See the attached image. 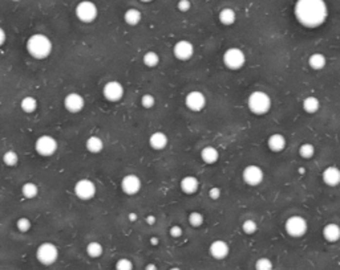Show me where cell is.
I'll list each match as a JSON object with an SVG mask.
<instances>
[{
    "instance_id": "cell-22",
    "label": "cell",
    "mask_w": 340,
    "mask_h": 270,
    "mask_svg": "<svg viewBox=\"0 0 340 270\" xmlns=\"http://www.w3.org/2000/svg\"><path fill=\"white\" fill-rule=\"evenodd\" d=\"M201 159L206 164L217 163L219 159V151L213 146H205L204 149L201 150Z\"/></svg>"
},
{
    "instance_id": "cell-1",
    "label": "cell",
    "mask_w": 340,
    "mask_h": 270,
    "mask_svg": "<svg viewBox=\"0 0 340 270\" xmlns=\"http://www.w3.org/2000/svg\"><path fill=\"white\" fill-rule=\"evenodd\" d=\"M295 17L306 28H318L326 23L328 7L324 0H297L294 7Z\"/></svg>"
},
{
    "instance_id": "cell-16",
    "label": "cell",
    "mask_w": 340,
    "mask_h": 270,
    "mask_svg": "<svg viewBox=\"0 0 340 270\" xmlns=\"http://www.w3.org/2000/svg\"><path fill=\"white\" fill-rule=\"evenodd\" d=\"M209 253L214 260H225L230 253V246L224 240H215L210 244Z\"/></svg>"
},
{
    "instance_id": "cell-40",
    "label": "cell",
    "mask_w": 340,
    "mask_h": 270,
    "mask_svg": "<svg viewBox=\"0 0 340 270\" xmlns=\"http://www.w3.org/2000/svg\"><path fill=\"white\" fill-rule=\"evenodd\" d=\"M177 8L181 11V12H188V11L191 8V1L190 0H180L177 3Z\"/></svg>"
},
{
    "instance_id": "cell-32",
    "label": "cell",
    "mask_w": 340,
    "mask_h": 270,
    "mask_svg": "<svg viewBox=\"0 0 340 270\" xmlns=\"http://www.w3.org/2000/svg\"><path fill=\"white\" fill-rule=\"evenodd\" d=\"M3 162H4L7 167H15L16 164L19 163V154L14 150H10L3 155Z\"/></svg>"
},
{
    "instance_id": "cell-25",
    "label": "cell",
    "mask_w": 340,
    "mask_h": 270,
    "mask_svg": "<svg viewBox=\"0 0 340 270\" xmlns=\"http://www.w3.org/2000/svg\"><path fill=\"white\" fill-rule=\"evenodd\" d=\"M327 65V58L323 53H312L308 57V67L311 68L312 70H321L324 69Z\"/></svg>"
},
{
    "instance_id": "cell-46",
    "label": "cell",
    "mask_w": 340,
    "mask_h": 270,
    "mask_svg": "<svg viewBox=\"0 0 340 270\" xmlns=\"http://www.w3.org/2000/svg\"><path fill=\"white\" fill-rule=\"evenodd\" d=\"M145 270H158V268H157L156 264H148V265L145 266Z\"/></svg>"
},
{
    "instance_id": "cell-23",
    "label": "cell",
    "mask_w": 340,
    "mask_h": 270,
    "mask_svg": "<svg viewBox=\"0 0 340 270\" xmlns=\"http://www.w3.org/2000/svg\"><path fill=\"white\" fill-rule=\"evenodd\" d=\"M85 146H87V150L91 154H100L104 150V140L97 135H92L87 139Z\"/></svg>"
},
{
    "instance_id": "cell-26",
    "label": "cell",
    "mask_w": 340,
    "mask_h": 270,
    "mask_svg": "<svg viewBox=\"0 0 340 270\" xmlns=\"http://www.w3.org/2000/svg\"><path fill=\"white\" fill-rule=\"evenodd\" d=\"M218 20L221 24L231 25L234 24V23H235V20H237V14H235V11H234L233 8H228V7H226V8H224V10L219 11Z\"/></svg>"
},
{
    "instance_id": "cell-7",
    "label": "cell",
    "mask_w": 340,
    "mask_h": 270,
    "mask_svg": "<svg viewBox=\"0 0 340 270\" xmlns=\"http://www.w3.org/2000/svg\"><path fill=\"white\" fill-rule=\"evenodd\" d=\"M75 15L80 21H83L85 24L88 23H92L96 20L98 15V8L97 5L94 4L91 0H83L80 1L76 8H75Z\"/></svg>"
},
{
    "instance_id": "cell-41",
    "label": "cell",
    "mask_w": 340,
    "mask_h": 270,
    "mask_svg": "<svg viewBox=\"0 0 340 270\" xmlns=\"http://www.w3.org/2000/svg\"><path fill=\"white\" fill-rule=\"evenodd\" d=\"M169 233L173 238H180V237L182 236L184 231H182V228H181L180 225H173V227H170Z\"/></svg>"
},
{
    "instance_id": "cell-9",
    "label": "cell",
    "mask_w": 340,
    "mask_h": 270,
    "mask_svg": "<svg viewBox=\"0 0 340 270\" xmlns=\"http://www.w3.org/2000/svg\"><path fill=\"white\" fill-rule=\"evenodd\" d=\"M73 192L77 196L80 200L83 202H88V200H92L94 196H96V184L93 183L91 179H80L77 180V183L75 184V188H73Z\"/></svg>"
},
{
    "instance_id": "cell-37",
    "label": "cell",
    "mask_w": 340,
    "mask_h": 270,
    "mask_svg": "<svg viewBox=\"0 0 340 270\" xmlns=\"http://www.w3.org/2000/svg\"><path fill=\"white\" fill-rule=\"evenodd\" d=\"M242 231L246 233V235H254L255 232L258 231L257 222L254 221L253 219H247L242 222Z\"/></svg>"
},
{
    "instance_id": "cell-48",
    "label": "cell",
    "mask_w": 340,
    "mask_h": 270,
    "mask_svg": "<svg viewBox=\"0 0 340 270\" xmlns=\"http://www.w3.org/2000/svg\"><path fill=\"white\" fill-rule=\"evenodd\" d=\"M142 3H151V1H153V0H141Z\"/></svg>"
},
{
    "instance_id": "cell-27",
    "label": "cell",
    "mask_w": 340,
    "mask_h": 270,
    "mask_svg": "<svg viewBox=\"0 0 340 270\" xmlns=\"http://www.w3.org/2000/svg\"><path fill=\"white\" fill-rule=\"evenodd\" d=\"M302 106H303V110L306 111L307 114H315V113H318L319 109H321V101H319L316 97L310 96L307 97V98H304Z\"/></svg>"
},
{
    "instance_id": "cell-31",
    "label": "cell",
    "mask_w": 340,
    "mask_h": 270,
    "mask_svg": "<svg viewBox=\"0 0 340 270\" xmlns=\"http://www.w3.org/2000/svg\"><path fill=\"white\" fill-rule=\"evenodd\" d=\"M142 63L148 68H156L157 65L160 64V56H158V53L154 52V51H149V52H146V53L144 54Z\"/></svg>"
},
{
    "instance_id": "cell-3",
    "label": "cell",
    "mask_w": 340,
    "mask_h": 270,
    "mask_svg": "<svg viewBox=\"0 0 340 270\" xmlns=\"http://www.w3.org/2000/svg\"><path fill=\"white\" fill-rule=\"evenodd\" d=\"M247 107L255 116H264L271 109V98L263 90H254L247 98Z\"/></svg>"
},
{
    "instance_id": "cell-39",
    "label": "cell",
    "mask_w": 340,
    "mask_h": 270,
    "mask_svg": "<svg viewBox=\"0 0 340 270\" xmlns=\"http://www.w3.org/2000/svg\"><path fill=\"white\" fill-rule=\"evenodd\" d=\"M114 268H116V270H133L134 266H133L132 260H129L127 257H122L120 260H117Z\"/></svg>"
},
{
    "instance_id": "cell-6",
    "label": "cell",
    "mask_w": 340,
    "mask_h": 270,
    "mask_svg": "<svg viewBox=\"0 0 340 270\" xmlns=\"http://www.w3.org/2000/svg\"><path fill=\"white\" fill-rule=\"evenodd\" d=\"M225 67L230 70H239L246 64V54L241 48H228L224 53Z\"/></svg>"
},
{
    "instance_id": "cell-35",
    "label": "cell",
    "mask_w": 340,
    "mask_h": 270,
    "mask_svg": "<svg viewBox=\"0 0 340 270\" xmlns=\"http://www.w3.org/2000/svg\"><path fill=\"white\" fill-rule=\"evenodd\" d=\"M255 270H274V264L267 257H261L255 261Z\"/></svg>"
},
{
    "instance_id": "cell-20",
    "label": "cell",
    "mask_w": 340,
    "mask_h": 270,
    "mask_svg": "<svg viewBox=\"0 0 340 270\" xmlns=\"http://www.w3.org/2000/svg\"><path fill=\"white\" fill-rule=\"evenodd\" d=\"M168 143H169V138L162 131H156L149 136V145H151V149L157 150V151L166 149Z\"/></svg>"
},
{
    "instance_id": "cell-10",
    "label": "cell",
    "mask_w": 340,
    "mask_h": 270,
    "mask_svg": "<svg viewBox=\"0 0 340 270\" xmlns=\"http://www.w3.org/2000/svg\"><path fill=\"white\" fill-rule=\"evenodd\" d=\"M242 179L243 182L250 187H257L263 182L264 172L257 164H248L247 167H245V169H243Z\"/></svg>"
},
{
    "instance_id": "cell-18",
    "label": "cell",
    "mask_w": 340,
    "mask_h": 270,
    "mask_svg": "<svg viewBox=\"0 0 340 270\" xmlns=\"http://www.w3.org/2000/svg\"><path fill=\"white\" fill-rule=\"evenodd\" d=\"M287 139L286 136L281 133H274L267 138V147L272 152H281L286 149Z\"/></svg>"
},
{
    "instance_id": "cell-11",
    "label": "cell",
    "mask_w": 340,
    "mask_h": 270,
    "mask_svg": "<svg viewBox=\"0 0 340 270\" xmlns=\"http://www.w3.org/2000/svg\"><path fill=\"white\" fill-rule=\"evenodd\" d=\"M124 93H125V89L122 86V84L116 80L108 81L102 87V96L109 102H118L124 97Z\"/></svg>"
},
{
    "instance_id": "cell-21",
    "label": "cell",
    "mask_w": 340,
    "mask_h": 270,
    "mask_svg": "<svg viewBox=\"0 0 340 270\" xmlns=\"http://www.w3.org/2000/svg\"><path fill=\"white\" fill-rule=\"evenodd\" d=\"M323 237L328 242H338L340 240V225L330 222L323 228Z\"/></svg>"
},
{
    "instance_id": "cell-42",
    "label": "cell",
    "mask_w": 340,
    "mask_h": 270,
    "mask_svg": "<svg viewBox=\"0 0 340 270\" xmlns=\"http://www.w3.org/2000/svg\"><path fill=\"white\" fill-rule=\"evenodd\" d=\"M221 193H222V191H221L219 187H213V188L209 189V198L211 200H218L221 198Z\"/></svg>"
},
{
    "instance_id": "cell-2",
    "label": "cell",
    "mask_w": 340,
    "mask_h": 270,
    "mask_svg": "<svg viewBox=\"0 0 340 270\" xmlns=\"http://www.w3.org/2000/svg\"><path fill=\"white\" fill-rule=\"evenodd\" d=\"M25 48H27V52L32 58L44 60L52 53L54 44H52L48 36H45L43 34H35L31 37H28L27 43H25Z\"/></svg>"
},
{
    "instance_id": "cell-43",
    "label": "cell",
    "mask_w": 340,
    "mask_h": 270,
    "mask_svg": "<svg viewBox=\"0 0 340 270\" xmlns=\"http://www.w3.org/2000/svg\"><path fill=\"white\" fill-rule=\"evenodd\" d=\"M145 221L148 222L149 225H153V224H154V222L157 221V217L154 216V215H149V216H146Z\"/></svg>"
},
{
    "instance_id": "cell-5",
    "label": "cell",
    "mask_w": 340,
    "mask_h": 270,
    "mask_svg": "<svg viewBox=\"0 0 340 270\" xmlns=\"http://www.w3.org/2000/svg\"><path fill=\"white\" fill-rule=\"evenodd\" d=\"M36 258L41 265H54L58 258L57 246L52 242H43L36 249Z\"/></svg>"
},
{
    "instance_id": "cell-15",
    "label": "cell",
    "mask_w": 340,
    "mask_h": 270,
    "mask_svg": "<svg viewBox=\"0 0 340 270\" xmlns=\"http://www.w3.org/2000/svg\"><path fill=\"white\" fill-rule=\"evenodd\" d=\"M141 186V179L138 178L136 174H127L121 179L122 192L125 195H129V196H133V195L140 192Z\"/></svg>"
},
{
    "instance_id": "cell-33",
    "label": "cell",
    "mask_w": 340,
    "mask_h": 270,
    "mask_svg": "<svg viewBox=\"0 0 340 270\" xmlns=\"http://www.w3.org/2000/svg\"><path fill=\"white\" fill-rule=\"evenodd\" d=\"M299 155L303 159H311L312 156L315 155V147L311 143H303L299 147Z\"/></svg>"
},
{
    "instance_id": "cell-17",
    "label": "cell",
    "mask_w": 340,
    "mask_h": 270,
    "mask_svg": "<svg viewBox=\"0 0 340 270\" xmlns=\"http://www.w3.org/2000/svg\"><path fill=\"white\" fill-rule=\"evenodd\" d=\"M321 179L323 183L328 187H338L340 184V169L335 166H328L327 169H323Z\"/></svg>"
},
{
    "instance_id": "cell-44",
    "label": "cell",
    "mask_w": 340,
    "mask_h": 270,
    "mask_svg": "<svg viewBox=\"0 0 340 270\" xmlns=\"http://www.w3.org/2000/svg\"><path fill=\"white\" fill-rule=\"evenodd\" d=\"M5 43V31L4 28H0V45H4Z\"/></svg>"
},
{
    "instance_id": "cell-50",
    "label": "cell",
    "mask_w": 340,
    "mask_h": 270,
    "mask_svg": "<svg viewBox=\"0 0 340 270\" xmlns=\"http://www.w3.org/2000/svg\"><path fill=\"white\" fill-rule=\"evenodd\" d=\"M14 1H19V0H14Z\"/></svg>"
},
{
    "instance_id": "cell-28",
    "label": "cell",
    "mask_w": 340,
    "mask_h": 270,
    "mask_svg": "<svg viewBox=\"0 0 340 270\" xmlns=\"http://www.w3.org/2000/svg\"><path fill=\"white\" fill-rule=\"evenodd\" d=\"M20 107H21V110L24 111L25 114H32L38 109V100L35 97L31 96L24 97L21 100V102H20Z\"/></svg>"
},
{
    "instance_id": "cell-8",
    "label": "cell",
    "mask_w": 340,
    "mask_h": 270,
    "mask_svg": "<svg viewBox=\"0 0 340 270\" xmlns=\"http://www.w3.org/2000/svg\"><path fill=\"white\" fill-rule=\"evenodd\" d=\"M57 140L55 139L54 136H51V135H41V136H39V138L36 139V142H35V150H36V152H38L40 156H44V158L52 156V155L57 151Z\"/></svg>"
},
{
    "instance_id": "cell-4",
    "label": "cell",
    "mask_w": 340,
    "mask_h": 270,
    "mask_svg": "<svg viewBox=\"0 0 340 270\" xmlns=\"http://www.w3.org/2000/svg\"><path fill=\"white\" fill-rule=\"evenodd\" d=\"M284 229H286V233L290 237L299 238V237L304 236L307 231H308V222L303 216L294 215V216H290L286 220Z\"/></svg>"
},
{
    "instance_id": "cell-38",
    "label": "cell",
    "mask_w": 340,
    "mask_h": 270,
    "mask_svg": "<svg viewBox=\"0 0 340 270\" xmlns=\"http://www.w3.org/2000/svg\"><path fill=\"white\" fill-rule=\"evenodd\" d=\"M156 105V97L151 94V93H146L141 97V106L145 107V109H151Z\"/></svg>"
},
{
    "instance_id": "cell-36",
    "label": "cell",
    "mask_w": 340,
    "mask_h": 270,
    "mask_svg": "<svg viewBox=\"0 0 340 270\" xmlns=\"http://www.w3.org/2000/svg\"><path fill=\"white\" fill-rule=\"evenodd\" d=\"M16 228L21 233H27L32 228V221L29 220L28 217H20V219H18V221H16Z\"/></svg>"
},
{
    "instance_id": "cell-30",
    "label": "cell",
    "mask_w": 340,
    "mask_h": 270,
    "mask_svg": "<svg viewBox=\"0 0 340 270\" xmlns=\"http://www.w3.org/2000/svg\"><path fill=\"white\" fill-rule=\"evenodd\" d=\"M85 251H87V254L91 257V258H98V257H101L102 253H104V246L98 241H91L88 242Z\"/></svg>"
},
{
    "instance_id": "cell-49",
    "label": "cell",
    "mask_w": 340,
    "mask_h": 270,
    "mask_svg": "<svg viewBox=\"0 0 340 270\" xmlns=\"http://www.w3.org/2000/svg\"><path fill=\"white\" fill-rule=\"evenodd\" d=\"M169 270H181V269H180V268H170Z\"/></svg>"
},
{
    "instance_id": "cell-29",
    "label": "cell",
    "mask_w": 340,
    "mask_h": 270,
    "mask_svg": "<svg viewBox=\"0 0 340 270\" xmlns=\"http://www.w3.org/2000/svg\"><path fill=\"white\" fill-rule=\"evenodd\" d=\"M21 195H23V198L28 199V200L35 199L39 195V187H38V184L32 183V182L24 183L23 184V187H21Z\"/></svg>"
},
{
    "instance_id": "cell-34",
    "label": "cell",
    "mask_w": 340,
    "mask_h": 270,
    "mask_svg": "<svg viewBox=\"0 0 340 270\" xmlns=\"http://www.w3.org/2000/svg\"><path fill=\"white\" fill-rule=\"evenodd\" d=\"M188 220H189L190 225L194 228H199L205 221L204 215H202L201 212H197V211H194V212H190Z\"/></svg>"
},
{
    "instance_id": "cell-14",
    "label": "cell",
    "mask_w": 340,
    "mask_h": 270,
    "mask_svg": "<svg viewBox=\"0 0 340 270\" xmlns=\"http://www.w3.org/2000/svg\"><path fill=\"white\" fill-rule=\"evenodd\" d=\"M84 106H85V100L80 93L72 92L64 97V107L72 114L80 113L84 109Z\"/></svg>"
},
{
    "instance_id": "cell-12",
    "label": "cell",
    "mask_w": 340,
    "mask_h": 270,
    "mask_svg": "<svg viewBox=\"0 0 340 270\" xmlns=\"http://www.w3.org/2000/svg\"><path fill=\"white\" fill-rule=\"evenodd\" d=\"M185 105L190 111H194V113L202 111L206 106V97L199 90H191L185 97Z\"/></svg>"
},
{
    "instance_id": "cell-24",
    "label": "cell",
    "mask_w": 340,
    "mask_h": 270,
    "mask_svg": "<svg viewBox=\"0 0 340 270\" xmlns=\"http://www.w3.org/2000/svg\"><path fill=\"white\" fill-rule=\"evenodd\" d=\"M142 20L141 11H138L137 8H129L125 11L124 14V21L131 27H136L137 24H140Z\"/></svg>"
},
{
    "instance_id": "cell-13",
    "label": "cell",
    "mask_w": 340,
    "mask_h": 270,
    "mask_svg": "<svg viewBox=\"0 0 340 270\" xmlns=\"http://www.w3.org/2000/svg\"><path fill=\"white\" fill-rule=\"evenodd\" d=\"M173 54L180 61H189L194 56V45L189 40H180L173 47Z\"/></svg>"
},
{
    "instance_id": "cell-19",
    "label": "cell",
    "mask_w": 340,
    "mask_h": 270,
    "mask_svg": "<svg viewBox=\"0 0 340 270\" xmlns=\"http://www.w3.org/2000/svg\"><path fill=\"white\" fill-rule=\"evenodd\" d=\"M180 187L186 195H194L199 188V180L193 175H186L181 179Z\"/></svg>"
},
{
    "instance_id": "cell-47",
    "label": "cell",
    "mask_w": 340,
    "mask_h": 270,
    "mask_svg": "<svg viewBox=\"0 0 340 270\" xmlns=\"http://www.w3.org/2000/svg\"><path fill=\"white\" fill-rule=\"evenodd\" d=\"M128 217H129V220H131V221H136V220H137V215H136V213H131V215H129V216H128Z\"/></svg>"
},
{
    "instance_id": "cell-45",
    "label": "cell",
    "mask_w": 340,
    "mask_h": 270,
    "mask_svg": "<svg viewBox=\"0 0 340 270\" xmlns=\"http://www.w3.org/2000/svg\"><path fill=\"white\" fill-rule=\"evenodd\" d=\"M149 241H151V244L153 246H157L158 244H160V238L156 236H153V237H151V240H149Z\"/></svg>"
}]
</instances>
